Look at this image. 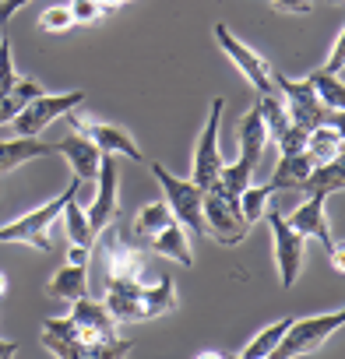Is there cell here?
I'll return each instance as SVG.
<instances>
[{"instance_id":"f546056e","label":"cell","mask_w":345,"mask_h":359,"mask_svg":"<svg viewBox=\"0 0 345 359\" xmlns=\"http://www.w3.org/2000/svg\"><path fill=\"white\" fill-rule=\"evenodd\" d=\"M240 212H243V219H247V226H254V222H261V215H264V208H268V201H271V191L268 187H247V191H240Z\"/></svg>"},{"instance_id":"9a60e30c","label":"cell","mask_w":345,"mask_h":359,"mask_svg":"<svg viewBox=\"0 0 345 359\" xmlns=\"http://www.w3.org/2000/svg\"><path fill=\"white\" fill-rule=\"evenodd\" d=\"M43 345L60 355V359H85V345H81V331L71 320V313L64 317H46L43 320Z\"/></svg>"},{"instance_id":"60d3db41","label":"cell","mask_w":345,"mask_h":359,"mask_svg":"<svg viewBox=\"0 0 345 359\" xmlns=\"http://www.w3.org/2000/svg\"><path fill=\"white\" fill-rule=\"evenodd\" d=\"M331 4H341V0H331Z\"/></svg>"},{"instance_id":"30bf717a","label":"cell","mask_w":345,"mask_h":359,"mask_svg":"<svg viewBox=\"0 0 345 359\" xmlns=\"http://www.w3.org/2000/svg\"><path fill=\"white\" fill-rule=\"evenodd\" d=\"M324 201H327V194H320V191L306 194V201L296 205V212L289 215V226H292L299 236L320 240V243L327 247V254H331L334 271H341V268H345V257H341V247H338L334 236H331V226H327V215H324Z\"/></svg>"},{"instance_id":"d6986e66","label":"cell","mask_w":345,"mask_h":359,"mask_svg":"<svg viewBox=\"0 0 345 359\" xmlns=\"http://www.w3.org/2000/svg\"><path fill=\"white\" fill-rule=\"evenodd\" d=\"M310 169H313V158L306 155V151H285L282 158H278V165H275V172H271V180H268V191L271 194H278V191H299L303 187V180L310 176Z\"/></svg>"},{"instance_id":"6da1fadb","label":"cell","mask_w":345,"mask_h":359,"mask_svg":"<svg viewBox=\"0 0 345 359\" xmlns=\"http://www.w3.org/2000/svg\"><path fill=\"white\" fill-rule=\"evenodd\" d=\"M78 191H81V180H71V187H64V191H60L57 198H50L46 205L32 208L29 215H22V219H15V222H4V226H0V243H25V247H32V250L50 254V250H53V243H50V226L60 219L64 205H67L71 198H78Z\"/></svg>"},{"instance_id":"7c38bea8","label":"cell","mask_w":345,"mask_h":359,"mask_svg":"<svg viewBox=\"0 0 345 359\" xmlns=\"http://www.w3.org/2000/svg\"><path fill=\"white\" fill-rule=\"evenodd\" d=\"M78 130H81L85 137H92V141H95V148H99L102 155H123V158H130V162H148V158H144V151H141V144L134 141V134H130V130H123V127H116V123L78 120Z\"/></svg>"},{"instance_id":"836d02e7","label":"cell","mask_w":345,"mask_h":359,"mask_svg":"<svg viewBox=\"0 0 345 359\" xmlns=\"http://www.w3.org/2000/svg\"><path fill=\"white\" fill-rule=\"evenodd\" d=\"M341 67H345V29H338V36H334V43H331V57H327V64H324L320 71L341 74Z\"/></svg>"},{"instance_id":"3957f363","label":"cell","mask_w":345,"mask_h":359,"mask_svg":"<svg viewBox=\"0 0 345 359\" xmlns=\"http://www.w3.org/2000/svg\"><path fill=\"white\" fill-rule=\"evenodd\" d=\"M271 81H275V92L285 99L289 120H292L296 127H303V130H313V127H320V123L341 127V113H338V109H327V106L313 95V88H310L306 78L296 81V78H289V74L271 71Z\"/></svg>"},{"instance_id":"f35d334b","label":"cell","mask_w":345,"mask_h":359,"mask_svg":"<svg viewBox=\"0 0 345 359\" xmlns=\"http://www.w3.org/2000/svg\"><path fill=\"white\" fill-rule=\"evenodd\" d=\"M95 4H99L102 11H113V8H120V4H123V0H95Z\"/></svg>"},{"instance_id":"4fadbf2b","label":"cell","mask_w":345,"mask_h":359,"mask_svg":"<svg viewBox=\"0 0 345 359\" xmlns=\"http://www.w3.org/2000/svg\"><path fill=\"white\" fill-rule=\"evenodd\" d=\"M53 151L67 158V165H71L74 180H81V184H95V172H99L102 151L95 148V141H92V137H85L81 130H74V134H67L64 141H57V144H53Z\"/></svg>"},{"instance_id":"d590c367","label":"cell","mask_w":345,"mask_h":359,"mask_svg":"<svg viewBox=\"0 0 345 359\" xmlns=\"http://www.w3.org/2000/svg\"><path fill=\"white\" fill-rule=\"evenodd\" d=\"M32 4V0H0V25H8L22 8H29Z\"/></svg>"},{"instance_id":"2e32d148","label":"cell","mask_w":345,"mask_h":359,"mask_svg":"<svg viewBox=\"0 0 345 359\" xmlns=\"http://www.w3.org/2000/svg\"><path fill=\"white\" fill-rule=\"evenodd\" d=\"M155 257H169V261H177L184 268H194V250H191V233L172 219L169 226H162L148 243H144Z\"/></svg>"},{"instance_id":"e0dca14e","label":"cell","mask_w":345,"mask_h":359,"mask_svg":"<svg viewBox=\"0 0 345 359\" xmlns=\"http://www.w3.org/2000/svg\"><path fill=\"white\" fill-rule=\"evenodd\" d=\"M43 155H57L50 141L43 137H25V134H15L11 141H0V176L32 162V158H43Z\"/></svg>"},{"instance_id":"d6a6232c","label":"cell","mask_w":345,"mask_h":359,"mask_svg":"<svg viewBox=\"0 0 345 359\" xmlns=\"http://www.w3.org/2000/svg\"><path fill=\"white\" fill-rule=\"evenodd\" d=\"M67 11H71V18H74V25H95L106 11L95 4V0H71L67 4Z\"/></svg>"},{"instance_id":"52a82bcc","label":"cell","mask_w":345,"mask_h":359,"mask_svg":"<svg viewBox=\"0 0 345 359\" xmlns=\"http://www.w3.org/2000/svg\"><path fill=\"white\" fill-rule=\"evenodd\" d=\"M268 226H271V236H275V264H278V282H282V289H292L296 285V278H299V271H303V240L306 236H299L292 226H289V219L268 201V208H264V215H261Z\"/></svg>"},{"instance_id":"7402d4cb","label":"cell","mask_w":345,"mask_h":359,"mask_svg":"<svg viewBox=\"0 0 345 359\" xmlns=\"http://www.w3.org/2000/svg\"><path fill=\"white\" fill-rule=\"evenodd\" d=\"M144 257H141V250L134 247V243H127V236L120 233V240L113 243V250H109V278H137V282H144Z\"/></svg>"},{"instance_id":"277c9868","label":"cell","mask_w":345,"mask_h":359,"mask_svg":"<svg viewBox=\"0 0 345 359\" xmlns=\"http://www.w3.org/2000/svg\"><path fill=\"white\" fill-rule=\"evenodd\" d=\"M345 324V310L334 306L327 313H313V317H303V320H289L282 341L275 345V359H292V355H310L317 352L338 327Z\"/></svg>"},{"instance_id":"ba28073f","label":"cell","mask_w":345,"mask_h":359,"mask_svg":"<svg viewBox=\"0 0 345 359\" xmlns=\"http://www.w3.org/2000/svg\"><path fill=\"white\" fill-rule=\"evenodd\" d=\"M222 113H226V99H212V109H208V120H205V130L194 144V165H191V180L205 191L219 180V169H222V151H219V130H222Z\"/></svg>"},{"instance_id":"d4e9b609","label":"cell","mask_w":345,"mask_h":359,"mask_svg":"<svg viewBox=\"0 0 345 359\" xmlns=\"http://www.w3.org/2000/svg\"><path fill=\"white\" fill-rule=\"evenodd\" d=\"M172 222V212H169V205L165 201H148L137 215H134V226H130V240H141V243H148L162 226H169Z\"/></svg>"},{"instance_id":"5b68a950","label":"cell","mask_w":345,"mask_h":359,"mask_svg":"<svg viewBox=\"0 0 345 359\" xmlns=\"http://www.w3.org/2000/svg\"><path fill=\"white\" fill-rule=\"evenodd\" d=\"M201 215H205V233L215 236L222 247H236L247 240L250 226L240 212V201L233 194H226L219 184L205 187V198H201Z\"/></svg>"},{"instance_id":"f1b7e54d","label":"cell","mask_w":345,"mask_h":359,"mask_svg":"<svg viewBox=\"0 0 345 359\" xmlns=\"http://www.w3.org/2000/svg\"><path fill=\"white\" fill-rule=\"evenodd\" d=\"M289 320L292 317H282V320H275V324H268V327H261L247 345H243V359H261V355H271L275 352V345L282 341V334H285V327H289Z\"/></svg>"},{"instance_id":"44dd1931","label":"cell","mask_w":345,"mask_h":359,"mask_svg":"<svg viewBox=\"0 0 345 359\" xmlns=\"http://www.w3.org/2000/svg\"><path fill=\"white\" fill-rule=\"evenodd\" d=\"M341 148H345V134H341V127H334V123H320V127H313V130L306 134V148H303V151L313 158V165H320V162H327V158H338Z\"/></svg>"},{"instance_id":"e575fe53","label":"cell","mask_w":345,"mask_h":359,"mask_svg":"<svg viewBox=\"0 0 345 359\" xmlns=\"http://www.w3.org/2000/svg\"><path fill=\"white\" fill-rule=\"evenodd\" d=\"M275 11H285V15H310L313 0H271Z\"/></svg>"},{"instance_id":"4dcf8cb0","label":"cell","mask_w":345,"mask_h":359,"mask_svg":"<svg viewBox=\"0 0 345 359\" xmlns=\"http://www.w3.org/2000/svg\"><path fill=\"white\" fill-rule=\"evenodd\" d=\"M71 25H74V18H71L67 4H53V8H46L39 15V29L43 32H67Z\"/></svg>"},{"instance_id":"ab89813d","label":"cell","mask_w":345,"mask_h":359,"mask_svg":"<svg viewBox=\"0 0 345 359\" xmlns=\"http://www.w3.org/2000/svg\"><path fill=\"white\" fill-rule=\"evenodd\" d=\"M4 292H8V275L0 271V296H4Z\"/></svg>"},{"instance_id":"8fae6325","label":"cell","mask_w":345,"mask_h":359,"mask_svg":"<svg viewBox=\"0 0 345 359\" xmlns=\"http://www.w3.org/2000/svg\"><path fill=\"white\" fill-rule=\"evenodd\" d=\"M95 184H99V191H95V201L85 208V215H88V226H92V233L99 236L113 219H116V208H120V169H116V155H102V162H99V172H95Z\"/></svg>"},{"instance_id":"ffe728a7","label":"cell","mask_w":345,"mask_h":359,"mask_svg":"<svg viewBox=\"0 0 345 359\" xmlns=\"http://www.w3.org/2000/svg\"><path fill=\"white\" fill-rule=\"evenodd\" d=\"M46 292H50V299H60V303H74V299L88 296V268H81V264H64V268L53 271V278L46 282Z\"/></svg>"},{"instance_id":"8992f818","label":"cell","mask_w":345,"mask_h":359,"mask_svg":"<svg viewBox=\"0 0 345 359\" xmlns=\"http://www.w3.org/2000/svg\"><path fill=\"white\" fill-rule=\"evenodd\" d=\"M81 102H85L81 88H74V92H43V95H36V99H29L22 106V113L11 120V127L18 134H25V137H39L50 123H57L60 116L74 113Z\"/></svg>"},{"instance_id":"4316f807","label":"cell","mask_w":345,"mask_h":359,"mask_svg":"<svg viewBox=\"0 0 345 359\" xmlns=\"http://www.w3.org/2000/svg\"><path fill=\"white\" fill-rule=\"evenodd\" d=\"M310 88H313V95L327 106V109H338L341 113V106H345V85H341V74H327V71H310Z\"/></svg>"},{"instance_id":"484cf974","label":"cell","mask_w":345,"mask_h":359,"mask_svg":"<svg viewBox=\"0 0 345 359\" xmlns=\"http://www.w3.org/2000/svg\"><path fill=\"white\" fill-rule=\"evenodd\" d=\"M43 92H46L43 85H36V81H29V78H18L11 92L0 95V127H8V123H11V120L22 113V106H25L29 99L43 95Z\"/></svg>"},{"instance_id":"1f68e13d","label":"cell","mask_w":345,"mask_h":359,"mask_svg":"<svg viewBox=\"0 0 345 359\" xmlns=\"http://www.w3.org/2000/svg\"><path fill=\"white\" fill-rule=\"evenodd\" d=\"M15 81H18V74H15V60H11V39L0 32V95L11 92Z\"/></svg>"},{"instance_id":"7a4b0ae2","label":"cell","mask_w":345,"mask_h":359,"mask_svg":"<svg viewBox=\"0 0 345 359\" xmlns=\"http://www.w3.org/2000/svg\"><path fill=\"white\" fill-rule=\"evenodd\" d=\"M151 169V176L162 184V201L169 205V212H172V219H177L187 233H194V236H208L205 233V215H201V198H205V191L194 184V180H184V176H172L162 162H151L148 165Z\"/></svg>"},{"instance_id":"9c48e42d","label":"cell","mask_w":345,"mask_h":359,"mask_svg":"<svg viewBox=\"0 0 345 359\" xmlns=\"http://www.w3.org/2000/svg\"><path fill=\"white\" fill-rule=\"evenodd\" d=\"M215 43H219V50L233 60V67L250 81V88L257 92V95H264V92H275V81H271V67H268V60L257 53V50H250L240 36H233L229 32V25H215Z\"/></svg>"},{"instance_id":"ac0fdd59","label":"cell","mask_w":345,"mask_h":359,"mask_svg":"<svg viewBox=\"0 0 345 359\" xmlns=\"http://www.w3.org/2000/svg\"><path fill=\"white\" fill-rule=\"evenodd\" d=\"M177 306H180V296H177V282H172L169 275L141 285V320L165 317V313H172Z\"/></svg>"},{"instance_id":"cb8c5ba5","label":"cell","mask_w":345,"mask_h":359,"mask_svg":"<svg viewBox=\"0 0 345 359\" xmlns=\"http://www.w3.org/2000/svg\"><path fill=\"white\" fill-rule=\"evenodd\" d=\"M257 113H261V123H264V130H268V144H275L278 137H282V130L292 123L289 120V109H285V99L278 95V92H264V95H257Z\"/></svg>"},{"instance_id":"83f0119b","label":"cell","mask_w":345,"mask_h":359,"mask_svg":"<svg viewBox=\"0 0 345 359\" xmlns=\"http://www.w3.org/2000/svg\"><path fill=\"white\" fill-rule=\"evenodd\" d=\"M60 219H64V229H67V240H71V243H81V247H92V243H95V233H92L88 215H85V208L78 205V198H71V201L64 205Z\"/></svg>"},{"instance_id":"74e56055","label":"cell","mask_w":345,"mask_h":359,"mask_svg":"<svg viewBox=\"0 0 345 359\" xmlns=\"http://www.w3.org/2000/svg\"><path fill=\"white\" fill-rule=\"evenodd\" d=\"M18 352V345L15 341H8V338H0V355H15Z\"/></svg>"},{"instance_id":"8d00e7d4","label":"cell","mask_w":345,"mask_h":359,"mask_svg":"<svg viewBox=\"0 0 345 359\" xmlns=\"http://www.w3.org/2000/svg\"><path fill=\"white\" fill-rule=\"evenodd\" d=\"M88 257H92V247L71 243V250H67V264H81V268H88Z\"/></svg>"},{"instance_id":"603a6c76","label":"cell","mask_w":345,"mask_h":359,"mask_svg":"<svg viewBox=\"0 0 345 359\" xmlns=\"http://www.w3.org/2000/svg\"><path fill=\"white\" fill-rule=\"evenodd\" d=\"M341 184H345V165H341V155L338 158H327V162H320V165H313L310 169V176L303 180V194H313V191H320V194H338L341 191Z\"/></svg>"},{"instance_id":"5bb4252c","label":"cell","mask_w":345,"mask_h":359,"mask_svg":"<svg viewBox=\"0 0 345 359\" xmlns=\"http://www.w3.org/2000/svg\"><path fill=\"white\" fill-rule=\"evenodd\" d=\"M141 285L137 278H109L102 303L116 324H141Z\"/></svg>"}]
</instances>
